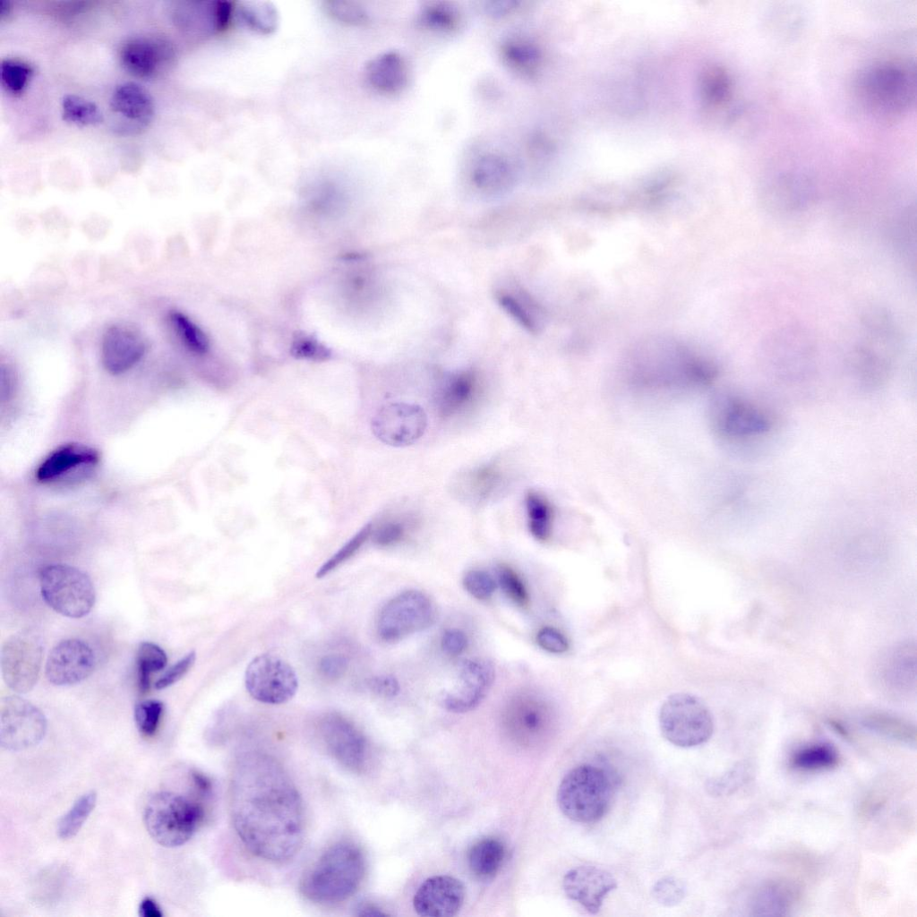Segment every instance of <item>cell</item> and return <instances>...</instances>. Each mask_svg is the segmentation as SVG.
Masks as SVG:
<instances>
[{
  "label": "cell",
  "instance_id": "6da1fadb",
  "mask_svg": "<svg viewBox=\"0 0 917 917\" xmlns=\"http://www.w3.org/2000/svg\"><path fill=\"white\" fill-rule=\"evenodd\" d=\"M229 810L235 830L255 856L282 863L299 851L304 834L301 795L270 755L249 750L234 763Z\"/></svg>",
  "mask_w": 917,
  "mask_h": 917
},
{
  "label": "cell",
  "instance_id": "7a4b0ae2",
  "mask_svg": "<svg viewBox=\"0 0 917 917\" xmlns=\"http://www.w3.org/2000/svg\"><path fill=\"white\" fill-rule=\"evenodd\" d=\"M851 352V368L865 388L882 386L890 377L902 347V332L886 308H867L860 318L859 332Z\"/></svg>",
  "mask_w": 917,
  "mask_h": 917
},
{
  "label": "cell",
  "instance_id": "3957f363",
  "mask_svg": "<svg viewBox=\"0 0 917 917\" xmlns=\"http://www.w3.org/2000/svg\"><path fill=\"white\" fill-rule=\"evenodd\" d=\"M639 354L632 365L634 381L656 389H687L712 382L717 375L716 364L689 348L665 342Z\"/></svg>",
  "mask_w": 917,
  "mask_h": 917
},
{
  "label": "cell",
  "instance_id": "277c9868",
  "mask_svg": "<svg viewBox=\"0 0 917 917\" xmlns=\"http://www.w3.org/2000/svg\"><path fill=\"white\" fill-rule=\"evenodd\" d=\"M362 851L352 842L330 845L304 875L300 889L312 902L321 904L341 903L358 889L364 875Z\"/></svg>",
  "mask_w": 917,
  "mask_h": 917
},
{
  "label": "cell",
  "instance_id": "5b68a950",
  "mask_svg": "<svg viewBox=\"0 0 917 917\" xmlns=\"http://www.w3.org/2000/svg\"><path fill=\"white\" fill-rule=\"evenodd\" d=\"M861 102L873 115L894 119L905 114L916 98L915 72L901 61H882L863 70L856 81Z\"/></svg>",
  "mask_w": 917,
  "mask_h": 917
},
{
  "label": "cell",
  "instance_id": "8992f818",
  "mask_svg": "<svg viewBox=\"0 0 917 917\" xmlns=\"http://www.w3.org/2000/svg\"><path fill=\"white\" fill-rule=\"evenodd\" d=\"M614 788L611 774L602 767L584 764L562 778L557 792L561 811L579 823H593L608 810Z\"/></svg>",
  "mask_w": 917,
  "mask_h": 917
},
{
  "label": "cell",
  "instance_id": "52a82bcc",
  "mask_svg": "<svg viewBox=\"0 0 917 917\" xmlns=\"http://www.w3.org/2000/svg\"><path fill=\"white\" fill-rule=\"evenodd\" d=\"M711 423L716 433L733 444H755L771 437L778 426L777 417L765 406L735 394L718 397L711 407Z\"/></svg>",
  "mask_w": 917,
  "mask_h": 917
},
{
  "label": "cell",
  "instance_id": "ba28073f",
  "mask_svg": "<svg viewBox=\"0 0 917 917\" xmlns=\"http://www.w3.org/2000/svg\"><path fill=\"white\" fill-rule=\"evenodd\" d=\"M203 818L201 806L172 792H159L147 801L143 820L150 837L164 847H177L193 836Z\"/></svg>",
  "mask_w": 917,
  "mask_h": 917
},
{
  "label": "cell",
  "instance_id": "9c48e42d",
  "mask_svg": "<svg viewBox=\"0 0 917 917\" xmlns=\"http://www.w3.org/2000/svg\"><path fill=\"white\" fill-rule=\"evenodd\" d=\"M502 724L509 736L524 746L544 743L553 733L556 713L551 702L529 690L515 692L506 701Z\"/></svg>",
  "mask_w": 917,
  "mask_h": 917
},
{
  "label": "cell",
  "instance_id": "30bf717a",
  "mask_svg": "<svg viewBox=\"0 0 917 917\" xmlns=\"http://www.w3.org/2000/svg\"><path fill=\"white\" fill-rule=\"evenodd\" d=\"M44 601L56 613L69 618L87 615L95 604V588L81 570L66 564H51L39 575Z\"/></svg>",
  "mask_w": 917,
  "mask_h": 917
},
{
  "label": "cell",
  "instance_id": "8fae6325",
  "mask_svg": "<svg viewBox=\"0 0 917 917\" xmlns=\"http://www.w3.org/2000/svg\"><path fill=\"white\" fill-rule=\"evenodd\" d=\"M663 736L672 744L690 748L708 741L714 731L713 717L701 699L689 693H674L659 712Z\"/></svg>",
  "mask_w": 917,
  "mask_h": 917
},
{
  "label": "cell",
  "instance_id": "7c38bea8",
  "mask_svg": "<svg viewBox=\"0 0 917 917\" xmlns=\"http://www.w3.org/2000/svg\"><path fill=\"white\" fill-rule=\"evenodd\" d=\"M436 615L435 604L425 593L416 589L405 590L381 608L377 632L383 641L394 643L430 628Z\"/></svg>",
  "mask_w": 917,
  "mask_h": 917
},
{
  "label": "cell",
  "instance_id": "4fadbf2b",
  "mask_svg": "<svg viewBox=\"0 0 917 917\" xmlns=\"http://www.w3.org/2000/svg\"><path fill=\"white\" fill-rule=\"evenodd\" d=\"M47 728L44 714L31 702L11 695L0 701V746L11 751L39 744Z\"/></svg>",
  "mask_w": 917,
  "mask_h": 917
},
{
  "label": "cell",
  "instance_id": "5bb4252c",
  "mask_svg": "<svg viewBox=\"0 0 917 917\" xmlns=\"http://www.w3.org/2000/svg\"><path fill=\"white\" fill-rule=\"evenodd\" d=\"M244 684L254 699L279 705L295 696L298 680L287 662L275 656L262 654L253 658L246 667Z\"/></svg>",
  "mask_w": 917,
  "mask_h": 917
},
{
  "label": "cell",
  "instance_id": "9a60e30c",
  "mask_svg": "<svg viewBox=\"0 0 917 917\" xmlns=\"http://www.w3.org/2000/svg\"><path fill=\"white\" fill-rule=\"evenodd\" d=\"M42 656V643L35 634L22 631L9 637L1 649L5 684L17 693L30 691L39 679Z\"/></svg>",
  "mask_w": 917,
  "mask_h": 917
},
{
  "label": "cell",
  "instance_id": "2e32d148",
  "mask_svg": "<svg viewBox=\"0 0 917 917\" xmlns=\"http://www.w3.org/2000/svg\"><path fill=\"white\" fill-rule=\"evenodd\" d=\"M763 344L762 356L766 363L786 373L805 371L810 367L816 354L812 336L799 326L779 329Z\"/></svg>",
  "mask_w": 917,
  "mask_h": 917
},
{
  "label": "cell",
  "instance_id": "e0dca14e",
  "mask_svg": "<svg viewBox=\"0 0 917 917\" xmlns=\"http://www.w3.org/2000/svg\"><path fill=\"white\" fill-rule=\"evenodd\" d=\"M816 185L807 174L786 171L765 180L759 187V199L771 212L793 215L806 210L814 201Z\"/></svg>",
  "mask_w": 917,
  "mask_h": 917
},
{
  "label": "cell",
  "instance_id": "ac0fdd59",
  "mask_svg": "<svg viewBox=\"0 0 917 917\" xmlns=\"http://www.w3.org/2000/svg\"><path fill=\"white\" fill-rule=\"evenodd\" d=\"M426 426L424 410L404 402L383 406L372 420V431L376 438L394 447L413 444L423 436Z\"/></svg>",
  "mask_w": 917,
  "mask_h": 917
},
{
  "label": "cell",
  "instance_id": "d6986e66",
  "mask_svg": "<svg viewBox=\"0 0 917 917\" xmlns=\"http://www.w3.org/2000/svg\"><path fill=\"white\" fill-rule=\"evenodd\" d=\"M320 733L330 754L345 768L361 771L367 759V742L356 726L343 716L330 713L320 721Z\"/></svg>",
  "mask_w": 917,
  "mask_h": 917
},
{
  "label": "cell",
  "instance_id": "ffe728a7",
  "mask_svg": "<svg viewBox=\"0 0 917 917\" xmlns=\"http://www.w3.org/2000/svg\"><path fill=\"white\" fill-rule=\"evenodd\" d=\"M495 677L494 667L485 659L462 662L458 682L441 696V704L450 712L466 713L476 707L488 694Z\"/></svg>",
  "mask_w": 917,
  "mask_h": 917
},
{
  "label": "cell",
  "instance_id": "44dd1931",
  "mask_svg": "<svg viewBox=\"0 0 917 917\" xmlns=\"http://www.w3.org/2000/svg\"><path fill=\"white\" fill-rule=\"evenodd\" d=\"M95 663V654L86 642L77 638L64 639L49 652L46 677L56 686L73 685L91 674Z\"/></svg>",
  "mask_w": 917,
  "mask_h": 917
},
{
  "label": "cell",
  "instance_id": "7402d4cb",
  "mask_svg": "<svg viewBox=\"0 0 917 917\" xmlns=\"http://www.w3.org/2000/svg\"><path fill=\"white\" fill-rule=\"evenodd\" d=\"M465 899L462 882L451 876L438 875L425 879L413 898L416 913L424 917H450L461 908Z\"/></svg>",
  "mask_w": 917,
  "mask_h": 917
},
{
  "label": "cell",
  "instance_id": "603a6c76",
  "mask_svg": "<svg viewBox=\"0 0 917 917\" xmlns=\"http://www.w3.org/2000/svg\"><path fill=\"white\" fill-rule=\"evenodd\" d=\"M616 887L617 882L610 872L594 866L572 869L562 880L566 896L593 914L599 912L606 896Z\"/></svg>",
  "mask_w": 917,
  "mask_h": 917
},
{
  "label": "cell",
  "instance_id": "cb8c5ba5",
  "mask_svg": "<svg viewBox=\"0 0 917 917\" xmlns=\"http://www.w3.org/2000/svg\"><path fill=\"white\" fill-rule=\"evenodd\" d=\"M145 349L146 344L140 333L127 326L114 325L103 336L101 361L108 373L120 374L134 366Z\"/></svg>",
  "mask_w": 917,
  "mask_h": 917
},
{
  "label": "cell",
  "instance_id": "d4e9b609",
  "mask_svg": "<svg viewBox=\"0 0 917 917\" xmlns=\"http://www.w3.org/2000/svg\"><path fill=\"white\" fill-rule=\"evenodd\" d=\"M368 84L376 91L395 94L403 90L408 81L406 59L397 51H386L371 59L364 69Z\"/></svg>",
  "mask_w": 917,
  "mask_h": 917
},
{
  "label": "cell",
  "instance_id": "484cf974",
  "mask_svg": "<svg viewBox=\"0 0 917 917\" xmlns=\"http://www.w3.org/2000/svg\"><path fill=\"white\" fill-rule=\"evenodd\" d=\"M98 452L82 444H66L49 454L37 469L36 476L40 482L56 480L80 467L98 462Z\"/></svg>",
  "mask_w": 917,
  "mask_h": 917
},
{
  "label": "cell",
  "instance_id": "4316f807",
  "mask_svg": "<svg viewBox=\"0 0 917 917\" xmlns=\"http://www.w3.org/2000/svg\"><path fill=\"white\" fill-rule=\"evenodd\" d=\"M109 105L114 113L141 125L148 124L155 112L150 94L133 81L118 85L111 95Z\"/></svg>",
  "mask_w": 917,
  "mask_h": 917
},
{
  "label": "cell",
  "instance_id": "83f0119b",
  "mask_svg": "<svg viewBox=\"0 0 917 917\" xmlns=\"http://www.w3.org/2000/svg\"><path fill=\"white\" fill-rule=\"evenodd\" d=\"M164 47L159 42L145 38L128 40L120 52L124 68L139 78L152 77L165 57Z\"/></svg>",
  "mask_w": 917,
  "mask_h": 917
},
{
  "label": "cell",
  "instance_id": "f1b7e54d",
  "mask_svg": "<svg viewBox=\"0 0 917 917\" xmlns=\"http://www.w3.org/2000/svg\"><path fill=\"white\" fill-rule=\"evenodd\" d=\"M513 179L514 174L510 161L497 153L481 156L472 167V183L484 192L497 193L506 190Z\"/></svg>",
  "mask_w": 917,
  "mask_h": 917
},
{
  "label": "cell",
  "instance_id": "f546056e",
  "mask_svg": "<svg viewBox=\"0 0 917 917\" xmlns=\"http://www.w3.org/2000/svg\"><path fill=\"white\" fill-rule=\"evenodd\" d=\"M477 393V381L471 372L449 378L437 394V407L444 416H451L468 407Z\"/></svg>",
  "mask_w": 917,
  "mask_h": 917
},
{
  "label": "cell",
  "instance_id": "4dcf8cb0",
  "mask_svg": "<svg viewBox=\"0 0 917 917\" xmlns=\"http://www.w3.org/2000/svg\"><path fill=\"white\" fill-rule=\"evenodd\" d=\"M504 855V845L500 840L493 837L483 838L474 844L469 850V870L478 879H491L499 871Z\"/></svg>",
  "mask_w": 917,
  "mask_h": 917
},
{
  "label": "cell",
  "instance_id": "1f68e13d",
  "mask_svg": "<svg viewBox=\"0 0 917 917\" xmlns=\"http://www.w3.org/2000/svg\"><path fill=\"white\" fill-rule=\"evenodd\" d=\"M500 52L503 62L514 72L530 74L540 61L537 47L519 37L510 38L501 43Z\"/></svg>",
  "mask_w": 917,
  "mask_h": 917
},
{
  "label": "cell",
  "instance_id": "d6a6232c",
  "mask_svg": "<svg viewBox=\"0 0 917 917\" xmlns=\"http://www.w3.org/2000/svg\"><path fill=\"white\" fill-rule=\"evenodd\" d=\"M417 21L429 30L451 33L459 28L461 15L458 9L449 2H431L420 9Z\"/></svg>",
  "mask_w": 917,
  "mask_h": 917
},
{
  "label": "cell",
  "instance_id": "836d02e7",
  "mask_svg": "<svg viewBox=\"0 0 917 917\" xmlns=\"http://www.w3.org/2000/svg\"><path fill=\"white\" fill-rule=\"evenodd\" d=\"M240 21L260 34H270L279 24L277 9L269 2H242L235 8Z\"/></svg>",
  "mask_w": 917,
  "mask_h": 917
},
{
  "label": "cell",
  "instance_id": "e575fe53",
  "mask_svg": "<svg viewBox=\"0 0 917 917\" xmlns=\"http://www.w3.org/2000/svg\"><path fill=\"white\" fill-rule=\"evenodd\" d=\"M528 528L539 541H546L552 532L553 511L550 502L542 494L529 492L526 496Z\"/></svg>",
  "mask_w": 917,
  "mask_h": 917
},
{
  "label": "cell",
  "instance_id": "d590c367",
  "mask_svg": "<svg viewBox=\"0 0 917 917\" xmlns=\"http://www.w3.org/2000/svg\"><path fill=\"white\" fill-rule=\"evenodd\" d=\"M167 663L165 651L151 642L140 644L136 654L137 684L141 693L148 692L151 675L162 670Z\"/></svg>",
  "mask_w": 917,
  "mask_h": 917
},
{
  "label": "cell",
  "instance_id": "8d00e7d4",
  "mask_svg": "<svg viewBox=\"0 0 917 917\" xmlns=\"http://www.w3.org/2000/svg\"><path fill=\"white\" fill-rule=\"evenodd\" d=\"M62 119L79 126L97 125L104 117L99 107L92 101L74 94L65 95L61 103Z\"/></svg>",
  "mask_w": 917,
  "mask_h": 917
},
{
  "label": "cell",
  "instance_id": "74e56055",
  "mask_svg": "<svg viewBox=\"0 0 917 917\" xmlns=\"http://www.w3.org/2000/svg\"><path fill=\"white\" fill-rule=\"evenodd\" d=\"M96 803L97 793L95 791L88 792L78 798L58 822L57 834L59 837L69 839L76 836L94 810Z\"/></svg>",
  "mask_w": 917,
  "mask_h": 917
},
{
  "label": "cell",
  "instance_id": "f35d334b",
  "mask_svg": "<svg viewBox=\"0 0 917 917\" xmlns=\"http://www.w3.org/2000/svg\"><path fill=\"white\" fill-rule=\"evenodd\" d=\"M501 478L502 474L498 466L494 464L482 466L467 475L466 489L474 499L482 501L494 493L499 487Z\"/></svg>",
  "mask_w": 917,
  "mask_h": 917
},
{
  "label": "cell",
  "instance_id": "ab89813d",
  "mask_svg": "<svg viewBox=\"0 0 917 917\" xmlns=\"http://www.w3.org/2000/svg\"><path fill=\"white\" fill-rule=\"evenodd\" d=\"M836 750L829 744H815L796 752L792 759L794 767L803 770L828 768L837 763Z\"/></svg>",
  "mask_w": 917,
  "mask_h": 917
},
{
  "label": "cell",
  "instance_id": "60d3db41",
  "mask_svg": "<svg viewBox=\"0 0 917 917\" xmlns=\"http://www.w3.org/2000/svg\"><path fill=\"white\" fill-rule=\"evenodd\" d=\"M866 725L870 729L891 739L909 745L915 744V727L902 720L889 716L875 715L866 720Z\"/></svg>",
  "mask_w": 917,
  "mask_h": 917
},
{
  "label": "cell",
  "instance_id": "b9f144b4",
  "mask_svg": "<svg viewBox=\"0 0 917 917\" xmlns=\"http://www.w3.org/2000/svg\"><path fill=\"white\" fill-rule=\"evenodd\" d=\"M170 321L182 341L192 352L203 355L209 349L205 333L187 316L180 312L170 313Z\"/></svg>",
  "mask_w": 917,
  "mask_h": 917
},
{
  "label": "cell",
  "instance_id": "7bdbcfd3",
  "mask_svg": "<svg viewBox=\"0 0 917 917\" xmlns=\"http://www.w3.org/2000/svg\"><path fill=\"white\" fill-rule=\"evenodd\" d=\"M31 66L20 60L5 59L1 63V84L9 93L20 95L32 77Z\"/></svg>",
  "mask_w": 917,
  "mask_h": 917
},
{
  "label": "cell",
  "instance_id": "ee69618b",
  "mask_svg": "<svg viewBox=\"0 0 917 917\" xmlns=\"http://www.w3.org/2000/svg\"><path fill=\"white\" fill-rule=\"evenodd\" d=\"M498 300L502 308L524 328L532 332H536L540 327L538 319L539 311L535 309L534 304L522 302L514 296L507 294H501Z\"/></svg>",
  "mask_w": 917,
  "mask_h": 917
},
{
  "label": "cell",
  "instance_id": "f6af8a7d",
  "mask_svg": "<svg viewBox=\"0 0 917 917\" xmlns=\"http://www.w3.org/2000/svg\"><path fill=\"white\" fill-rule=\"evenodd\" d=\"M323 8L332 19L347 25H363L369 20L365 9L356 2L326 1L323 4Z\"/></svg>",
  "mask_w": 917,
  "mask_h": 917
},
{
  "label": "cell",
  "instance_id": "bcb514c9",
  "mask_svg": "<svg viewBox=\"0 0 917 917\" xmlns=\"http://www.w3.org/2000/svg\"><path fill=\"white\" fill-rule=\"evenodd\" d=\"M164 705L157 699L142 700L135 706L134 720L139 732L146 737L155 734L158 730Z\"/></svg>",
  "mask_w": 917,
  "mask_h": 917
},
{
  "label": "cell",
  "instance_id": "7dc6e473",
  "mask_svg": "<svg viewBox=\"0 0 917 917\" xmlns=\"http://www.w3.org/2000/svg\"><path fill=\"white\" fill-rule=\"evenodd\" d=\"M788 907L785 892L780 887H769L756 896L752 909L756 915H783Z\"/></svg>",
  "mask_w": 917,
  "mask_h": 917
},
{
  "label": "cell",
  "instance_id": "c3c4849f",
  "mask_svg": "<svg viewBox=\"0 0 917 917\" xmlns=\"http://www.w3.org/2000/svg\"><path fill=\"white\" fill-rule=\"evenodd\" d=\"M372 534V525L367 524L358 533L356 534L346 544H344L335 554H333L327 561H325L316 572V578H321L330 571L335 570L339 565L349 559L355 554L359 548L365 543L368 537Z\"/></svg>",
  "mask_w": 917,
  "mask_h": 917
},
{
  "label": "cell",
  "instance_id": "681fc988",
  "mask_svg": "<svg viewBox=\"0 0 917 917\" xmlns=\"http://www.w3.org/2000/svg\"><path fill=\"white\" fill-rule=\"evenodd\" d=\"M497 579L504 594L519 606L528 603L527 589L518 573L507 565H500L497 570Z\"/></svg>",
  "mask_w": 917,
  "mask_h": 917
},
{
  "label": "cell",
  "instance_id": "f907efd6",
  "mask_svg": "<svg viewBox=\"0 0 917 917\" xmlns=\"http://www.w3.org/2000/svg\"><path fill=\"white\" fill-rule=\"evenodd\" d=\"M686 895L685 884L674 877H664L656 882L652 888L654 899L664 906L680 904Z\"/></svg>",
  "mask_w": 917,
  "mask_h": 917
},
{
  "label": "cell",
  "instance_id": "816d5d0a",
  "mask_svg": "<svg viewBox=\"0 0 917 917\" xmlns=\"http://www.w3.org/2000/svg\"><path fill=\"white\" fill-rule=\"evenodd\" d=\"M463 586L472 596L479 600L490 598L496 588L493 578L483 570L467 571L463 578Z\"/></svg>",
  "mask_w": 917,
  "mask_h": 917
},
{
  "label": "cell",
  "instance_id": "f5cc1de1",
  "mask_svg": "<svg viewBox=\"0 0 917 917\" xmlns=\"http://www.w3.org/2000/svg\"><path fill=\"white\" fill-rule=\"evenodd\" d=\"M749 776L748 767L745 765H737L728 773L721 777L710 781L708 789L714 794H725L732 793L744 783Z\"/></svg>",
  "mask_w": 917,
  "mask_h": 917
},
{
  "label": "cell",
  "instance_id": "db71d44e",
  "mask_svg": "<svg viewBox=\"0 0 917 917\" xmlns=\"http://www.w3.org/2000/svg\"><path fill=\"white\" fill-rule=\"evenodd\" d=\"M707 94L716 104L727 101L731 95L732 83L727 73L721 68L713 69L707 78Z\"/></svg>",
  "mask_w": 917,
  "mask_h": 917
},
{
  "label": "cell",
  "instance_id": "11a10c76",
  "mask_svg": "<svg viewBox=\"0 0 917 917\" xmlns=\"http://www.w3.org/2000/svg\"><path fill=\"white\" fill-rule=\"evenodd\" d=\"M536 642L543 649L561 654L569 649V642L566 637L553 627H543L536 634Z\"/></svg>",
  "mask_w": 917,
  "mask_h": 917
},
{
  "label": "cell",
  "instance_id": "9f6ffc18",
  "mask_svg": "<svg viewBox=\"0 0 917 917\" xmlns=\"http://www.w3.org/2000/svg\"><path fill=\"white\" fill-rule=\"evenodd\" d=\"M292 353L298 358L317 361L330 356V351L324 346L308 337L297 339L292 347Z\"/></svg>",
  "mask_w": 917,
  "mask_h": 917
},
{
  "label": "cell",
  "instance_id": "6f0895ef",
  "mask_svg": "<svg viewBox=\"0 0 917 917\" xmlns=\"http://www.w3.org/2000/svg\"><path fill=\"white\" fill-rule=\"evenodd\" d=\"M196 658L194 651L185 655L171 666L156 682L158 690L166 689L179 681L193 666Z\"/></svg>",
  "mask_w": 917,
  "mask_h": 917
},
{
  "label": "cell",
  "instance_id": "680465c9",
  "mask_svg": "<svg viewBox=\"0 0 917 917\" xmlns=\"http://www.w3.org/2000/svg\"><path fill=\"white\" fill-rule=\"evenodd\" d=\"M347 669V659L339 654L328 655L319 662V672L327 680H338Z\"/></svg>",
  "mask_w": 917,
  "mask_h": 917
},
{
  "label": "cell",
  "instance_id": "91938a15",
  "mask_svg": "<svg viewBox=\"0 0 917 917\" xmlns=\"http://www.w3.org/2000/svg\"><path fill=\"white\" fill-rule=\"evenodd\" d=\"M406 527L402 522L390 521L382 525L374 535V543L379 546H390L399 542L405 536Z\"/></svg>",
  "mask_w": 917,
  "mask_h": 917
},
{
  "label": "cell",
  "instance_id": "94428289",
  "mask_svg": "<svg viewBox=\"0 0 917 917\" xmlns=\"http://www.w3.org/2000/svg\"><path fill=\"white\" fill-rule=\"evenodd\" d=\"M468 639L465 632L458 629L446 630L441 638L442 650L450 656H458L467 647Z\"/></svg>",
  "mask_w": 917,
  "mask_h": 917
},
{
  "label": "cell",
  "instance_id": "6125c7cd",
  "mask_svg": "<svg viewBox=\"0 0 917 917\" xmlns=\"http://www.w3.org/2000/svg\"><path fill=\"white\" fill-rule=\"evenodd\" d=\"M368 685L374 693L384 698L396 697L400 690L399 681L393 675L389 674L371 678Z\"/></svg>",
  "mask_w": 917,
  "mask_h": 917
},
{
  "label": "cell",
  "instance_id": "be15d7a7",
  "mask_svg": "<svg viewBox=\"0 0 917 917\" xmlns=\"http://www.w3.org/2000/svg\"><path fill=\"white\" fill-rule=\"evenodd\" d=\"M518 3L517 1H498L490 2L486 4V12L493 16H502L510 13L512 10L517 8Z\"/></svg>",
  "mask_w": 917,
  "mask_h": 917
},
{
  "label": "cell",
  "instance_id": "e7e4bbea",
  "mask_svg": "<svg viewBox=\"0 0 917 917\" xmlns=\"http://www.w3.org/2000/svg\"><path fill=\"white\" fill-rule=\"evenodd\" d=\"M139 915L141 917H161L163 913L152 898L145 897L140 904Z\"/></svg>",
  "mask_w": 917,
  "mask_h": 917
},
{
  "label": "cell",
  "instance_id": "03108f58",
  "mask_svg": "<svg viewBox=\"0 0 917 917\" xmlns=\"http://www.w3.org/2000/svg\"><path fill=\"white\" fill-rule=\"evenodd\" d=\"M191 776L193 782L194 784V787L198 790V792L202 795L209 794L211 790V783L210 779L206 776L198 771H193Z\"/></svg>",
  "mask_w": 917,
  "mask_h": 917
},
{
  "label": "cell",
  "instance_id": "003e7915",
  "mask_svg": "<svg viewBox=\"0 0 917 917\" xmlns=\"http://www.w3.org/2000/svg\"><path fill=\"white\" fill-rule=\"evenodd\" d=\"M357 915L359 916H383L386 913H382L379 908L370 905L364 904L357 909Z\"/></svg>",
  "mask_w": 917,
  "mask_h": 917
}]
</instances>
